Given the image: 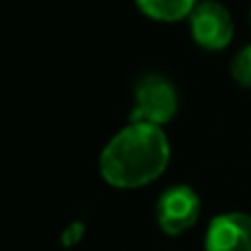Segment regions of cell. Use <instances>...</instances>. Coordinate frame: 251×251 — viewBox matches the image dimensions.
<instances>
[{
    "label": "cell",
    "mask_w": 251,
    "mask_h": 251,
    "mask_svg": "<svg viewBox=\"0 0 251 251\" xmlns=\"http://www.w3.org/2000/svg\"><path fill=\"white\" fill-rule=\"evenodd\" d=\"M172 146L163 126L132 122L108 139L100 154V174L115 190H139L163 176Z\"/></svg>",
    "instance_id": "6da1fadb"
},
{
    "label": "cell",
    "mask_w": 251,
    "mask_h": 251,
    "mask_svg": "<svg viewBox=\"0 0 251 251\" xmlns=\"http://www.w3.org/2000/svg\"><path fill=\"white\" fill-rule=\"evenodd\" d=\"M178 113V91L163 73H146L132 93V122H148L154 126L170 124Z\"/></svg>",
    "instance_id": "7a4b0ae2"
},
{
    "label": "cell",
    "mask_w": 251,
    "mask_h": 251,
    "mask_svg": "<svg viewBox=\"0 0 251 251\" xmlns=\"http://www.w3.org/2000/svg\"><path fill=\"white\" fill-rule=\"evenodd\" d=\"M190 20L192 40L205 51H223L234 40V18L231 11L218 0H199Z\"/></svg>",
    "instance_id": "3957f363"
},
{
    "label": "cell",
    "mask_w": 251,
    "mask_h": 251,
    "mask_svg": "<svg viewBox=\"0 0 251 251\" xmlns=\"http://www.w3.org/2000/svg\"><path fill=\"white\" fill-rule=\"evenodd\" d=\"M154 216L165 236H183L201 218V196L190 185H172L159 196Z\"/></svg>",
    "instance_id": "277c9868"
},
{
    "label": "cell",
    "mask_w": 251,
    "mask_h": 251,
    "mask_svg": "<svg viewBox=\"0 0 251 251\" xmlns=\"http://www.w3.org/2000/svg\"><path fill=\"white\" fill-rule=\"evenodd\" d=\"M205 251H251V214L223 212L205 231Z\"/></svg>",
    "instance_id": "5b68a950"
},
{
    "label": "cell",
    "mask_w": 251,
    "mask_h": 251,
    "mask_svg": "<svg viewBox=\"0 0 251 251\" xmlns=\"http://www.w3.org/2000/svg\"><path fill=\"white\" fill-rule=\"evenodd\" d=\"M134 4L150 20L172 25V22L187 20L199 0H134Z\"/></svg>",
    "instance_id": "8992f818"
},
{
    "label": "cell",
    "mask_w": 251,
    "mask_h": 251,
    "mask_svg": "<svg viewBox=\"0 0 251 251\" xmlns=\"http://www.w3.org/2000/svg\"><path fill=\"white\" fill-rule=\"evenodd\" d=\"M231 77L240 84L243 88H251V44L243 47L231 60Z\"/></svg>",
    "instance_id": "52a82bcc"
},
{
    "label": "cell",
    "mask_w": 251,
    "mask_h": 251,
    "mask_svg": "<svg viewBox=\"0 0 251 251\" xmlns=\"http://www.w3.org/2000/svg\"><path fill=\"white\" fill-rule=\"evenodd\" d=\"M84 231H86V225H84V223H79V221L71 223V225L62 231V245H66V247L77 245L79 240L84 238Z\"/></svg>",
    "instance_id": "ba28073f"
},
{
    "label": "cell",
    "mask_w": 251,
    "mask_h": 251,
    "mask_svg": "<svg viewBox=\"0 0 251 251\" xmlns=\"http://www.w3.org/2000/svg\"><path fill=\"white\" fill-rule=\"evenodd\" d=\"M249 22H251V13H249Z\"/></svg>",
    "instance_id": "9c48e42d"
}]
</instances>
